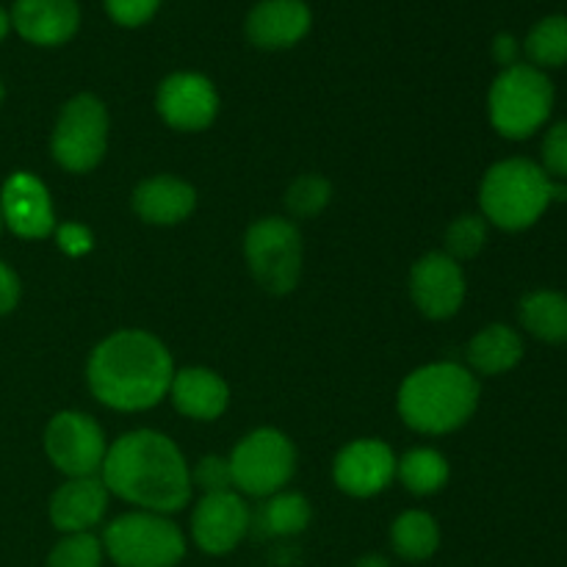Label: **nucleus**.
I'll return each instance as SVG.
<instances>
[{
	"label": "nucleus",
	"mask_w": 567,
	"mask_h": 567,
	"mask_svg": "<svg viewBox=\"0 0 567 567\" xmlns=\"http://www.w3.org/2000/svg\"><path fill=\"white\" fill-rule=\"evenodd\" d=\"M480 382L457 363H432L413 371L399 388L404 424L424 435H446L474 415Z\"/></svg>",
	"instance_id": "obj_3"
},
{
	"label": "nucleus",
	"mask_w": 567,
	"mask_h": 567,
	"mask_svg": "<svg viewBox=\"0 0 567 567\" xmlns=\"http://www.w3.org/2000/svg\"><path fill=\"white\" fill-rule=\"evenodd\" d=\"M3 225L20 238H44L53 233L55 216L50 194L31 172H14L0 192Z\"/></svg>",
	"instance_id": "obj_14"
},
{
	"label": "nucleus",
	"mask_w": 567,
	"mask_h": 567,
	"mask_svg": "<svg viewBox=\"0 0 567 567\" xmlns=\"http://www.w3.org/2000/svg\"><path fill=\"white\" fill-rule=\"evenodd\" d=\"M44 452H48L50 463L66 474L70 480L78 476H94L103 468L105 460V437L97 421L89 419L83 413H66L53 415L44 432Z\"/></svg>",
	"instance_id": "obj_10"
},
{
	"label": "nucleus",
	"mask_w": 567,
	"mask_h": 567,
	"mask_svg": "<svg viewBox=\"0 0 567 567\" xmlns=\"http://www.w3.org/2000/svg\"><path fill=\"white\" fill-rule=\"evenodd\" d=\"M244 252L255 280L271 293H288L302 275V236L288 219H260L244 238Z\"/></svg>",
	"instance_id": "obj_7"
},
{
	"label": "nucleus",
	"mask_w": 567,
	"mask_h": 567,
	"mask_svg": "<svg viewBox=\"0 0 567 567\" xmlns=\"http://www.w3.org/2000/svg\"><path fill=\"white\" fill-rule=\"evenodd\" d=\"M310 31V9L305 0H260L247 17V37L255 48H293Z\"/></svg>",
	"instance_id": "obj_17"
},
{
	"label": "nucleus",
	"mask_w": 567,
	"mask_h": 567,
	"mask_svg": "<svg viewBox=\"0 0 567 567\" xmlns=\"http://www.w3.org/2000/svg\"><path fill=\"white\" fill-rule=\"evenodd\" d=\"M310 524V504L299 493H275L269 502L260 504L249 529L258 537H288L299 535Z\"/></svg>",
	"instance_id": "obj_22"
},
{
	"label": "nucleus",
	"mask_w": 567,
	"mask_h": 567,
	"mask_svg": "<svg viewBox=\"0 0 567 567\" xmlns=\"http://www.w3.org/2000/svg\"><path fill=\"white\" fill-rule=\"evenodd\" d=\"M252 515L236 493H210L194 507L192 535L205 554H230L247 537Z\"/></svg>",
	"instance_id": "obj_13"
},
{
	"label": "nucleus",
	"mask_w": 567,
	"mask_h": 567,
	"mask_svg": "<svg viewBox=\"0 0 567 567\" xmlns=\"http://www.w3.org/2000/svg\"><path fill=\"white\" fill-rule=\"evenodd\" d=\"M332 197V186L319 175H302L291 183L288 188V210L293 216H302V219H310V216L321 214L327 208Z\"/></svg>",
	"instance_id": "obj_29"
},
{
	"label": "nucleus",
	"mask_w": 567,
	"mask_h": 567,
	"mask_svg": "<svg viewBox=\"0 0 567 567\" xmlns=\"http://www.w3.org/2000/svg\"><path fill=\"white\" fill-rule=\"evenodd\" d=\"M11 25L25 42L55 48L70 42L78 33L81 9L75 0H14Z\"/></svg>",
	"instance_id": "obj_16"
},
{
	"label": "nucleus",
	"mask_w": 567,
	"mask_h": 567,
	"mask_svg": "<svg viewBox=\"0 0 567 567\" xmlns=\"http://www.w3.org/2000/svg\"><path fill=\"white\" fill-rule=\"evenodd\" d=\"M197 205V192L186 181L161 175L138 183L133 192V208L150 225H177Z\"/></svg>",
	"instance_id": "obj_19"
},
{
	"label": "nucleus",
	"mask_w": 567,
	"mask_h": 567,
	"mask_svg": "<svg viewBox=\"0 0 567 567\" xmlns=\"http://www.w3.org/2000/svg\"><path fill=\"white\" fill-rule=\"evenodd\" d=\"M524 50L537 70L567 64V17L551 14L537 22L526 37Z\"/></svg>",
	"instance_id": "obj_26"
},
{
	"label": "nucleus",
	"mask_w": 567,
	"mask_h": 567,
	"mask_svg": "<svg viewBox=\"0 0 567 567\" xmlns=\"http://www.w3.org/2000/svg\"><path fill=\"white\" fill-rule=\"evenodd\" d=\"M86 374L94 396L122 413L155 408L175 380L172 354L144 330H120L97 343Z\"/></svg>",
	"instance_id": "obj_2"
},
{
	"label": "nucleus",
	"mask_w": 567,
	"mask_h": 567,
	"mask_svg": "<svg viewBox=\"0 0 567 567\" xmlns=\"http://www.w3.org/2000/svg\"><path fill=\"white\" fill-rule=\"evenodd\" d=\"M233 482L249 496L269 498L288 485L297 468V449L282 432L255 430L230 457Z\"/></svg>",
	"instance_id": "obj_8"
},
{
	"label": "nucleus",
	"mask_w": 567,
	"mask_h": 567,
	"mask_svg": "<svg viewBox=\"0 0 567 567\" xmlns=\"http://www.w3.org/2000/svg\"><path fill=\"white\" fill-rule=\"evenodd\" d=\"M336 485L358 498L377 496L396 476V457L382 441H354L336 457Z\"/></svg>",
	"instance_id": "obj_15"
},
{
	"label": "nucleus",
	"mask_w": 567,
	"mask_h": 567,
	"mask_svg": "<svg viewBox=\"0 0 567 567\" xmlns=\"http://www.w3.org/2000/svg\"><path fill=\"white\" fill-rule=\"evenodd\" d=\"M111 20L122 28H138L153 20L161 0H103Z\"/></svg>",
	"instance_id": "obj_32"
},
{
	"label": "nucleus",
	"mask_w": 567,
	"mask_h": 567,
	"mask_svg": "<svg viewBox=\"0 0 567 567\" xmlns=\"http://www.w3.org/2000/svg\"><path fill=\"white\" fill-rule=\"evenodd\" d=\"M172 402L183 415L197 421L219 419L230 402L225 380L210 369H183L172 380Z\"/></svg>",
	"instance_id": "obj_20"
},
{
	"label": "nucleus",
	"mask_w": 567,
	"mask_h": 567,
	"mask_svg": "<svg viewBox=\"0 0 567 567\" xmlns=\"http://www.w3.org/2000/svg\"><path fill=\"white\" fill-rule=\"evenodd\" d=\"M109 144V111L94 94H78L61 109L53 131V158L70 172H89Z\"/></svg>",
	"instance_id": "obj_9"
},
{
	"label": "nucleus",
	"mask_w": 567,
	"mask_h": 567,
	"mask_svg": "<svg viewBox=\"0 0 567 567\" xmlns=\"http://www.w3.org/2000/svg\"><path fill=\"white\" fill-rule=\"evenodd\" d=\"M491 122L502 136L526 138L540 131L554 109V86L532 64L507 66L491 86Z\"/></svg>",
	"instance_id": "obj_5"
},
{
	"label": "nucleus",
	"mask_w": 567,
	"mask_h": 567,
	"mask_svg": "<svg viewBox=\"0 0 567 567\" xmlns=\"http://www.w3.org/2000/svg\"><path fill=\"white\" fill-rule=\"evenodd\" d=\"M518 39H515L513 33H498V37L493 39V59H496L504 70L518 64Z\"/></svg>",
	"instance_id": "obj_35"
},
{
	"label": "nucleus",
	"mask_w": 567,
	"mask_h": 567,
	"mask_svg": "<svg viewBox=\"0 0 567 567\" xmlns=\"http://www.w3.org/2000/svg\"><path fill=\"white\" fill-rule=\"evenodd\" d=\"M354 567H391V565H388V559L380 557V554H369V557L360 559Z\"/></svg>",
	"instance_id": "obj_36"
},
{
	"label": "nucleus",
	"mask_w": 567,
	"mask_h": 567,
	"mask_svg": "<svg viewBox=\"0 0 567 567\" xmlns=\"http://www.w3.org/2000/svg\"><path fill=\"white\" fill-rule=\"evenodd\" d=\"M468 363L474 371L485 377L504 374V371L515 369L524 358V341L513 327L491 324L468 343Z\"/></svg>",
	"instance_id": "obj_21"
},
{
	"label": "nucleus",
	"mask_w": 567,
	"mask_h": 567,
	"mask_svg": "<svg viewBox=\"0 0 567 567\" xmlns=\"http://www.w3.org/2000/svg\"><path fill=\"white\" fill-rule=\"evenodd\" d=\"M103 565V543L92 532H78L66 535L64 540L55 543L50 551L48 567H100Z\"/></svg>",
	"instance_id": "obj_27"
},
{
	"label": "nucleus",
	"mask_w": 567,
	"mask_h": 567,
	"mask_svg": "<svg viewBox=\"0 0 567 567\" xmlns=\"http://www.w3.org/2000/svg\"><path fill=\"white\" fill-rule=\"evenodd\" d=\"M396 474L410 493L430 496V493H437L449 482V463L435 449H415V452H408L399 460Z\"/></svg>",
	"instance_id": "obj_25"
},
{
	"label": "nucleus",
	"mask_w": 567,
	"mask_h": 567,
	"mask_svg": "<svg viewBox=\"0 0 567 567\" xmlns=\"http://www.w3.org/2000/svg\"><path fill=\"white\" fill-rule=\"evenodd\" d=\"M103 485L144 513H177L192 498V471L166 435L138 430L122 435L105 452Z\"/></svg>",
	"instance_id": "obj_1"
},
{
	"label": "nucleus",
	"mask_w": 567,
	"mask_h": 567,
	"mask_svg": "<svg viewBox=\"0 0 567 567\" xmlns=\"http://www.w3.org/2000/svg\"><path fill=\"white\" fill-rule=\"evenodd\" d=\"M3 94H6V89H3V83H0V103H3Z\"/></svg>",
	"instance_id": "obj_38"
},
{
	"label": "nucleus",
	"mask_w": 567,
	"mask_h": 567,
	"mask_svg": "<svg viewBox=\"0 0 567 567\" xmlns=\"http://www.w3.org/2000/svg\"><path fill=\"white\" fill-rule=\"evenodd\" d=\"M393 551L408 563H424L441 546V529H437L435 518L421 509H410V513L399 515L396 524L391 529Z\"/></svg>",
	"instance_id": "obj_24"
},
{
	"label": "nucleus",
	"mask_w": 567,
	"mask_h": 567,
	"mask_svg": "<svg viewBox=\"0 0 567 567\" xmlns=\"http://www.w3.org/2000/svg\"><path fill=\"white\" fill-rule=\"evenodd\" d=\"M543 172L551 181H567V122H557L543 142Z\"/></svg>",
	"instance_id": "obj_31"
},
{
	"label": "nucleus",
	"mask_w": 567,
	"mask_h": 567,
	"mask_svg": "<svg viewBox=\"0 0 567 567\" xmlns=\"http://www.w3.org/2000/svg\"><path fill=\"white\" fill-rule=\"evenodd\" d=\"M20 302V277L0 260V316L11 313Z\"/></svg>",
	"instance_id": "obj_34"
},
{
	"label": "nucleus",
	"mask_w": 567,
	"mask_h": 567,
	"mask_svg": "<svg viewBox=\"0 0 567 567\" xmlns=\"http://www.w3.org/2000/svg\"><path fill=\"white\" fill-rule=\"evenodd\" d=\"M0 230H3V216H0Z\"/></svg>",
	"instance_id": "obj_39"
},
{
	"label": "nucleus",
	"mask_w": 567,
	"mask_h": 567,
	"mask_svg": "<svg viewBox=\"0 0 567 567\" xmlns=\"http://www.w3.org/2000/svg\"><path fill=\"white\" fill-rule=\"evenodd\" d=\"M9 31H11V14H6V11L0 9V42L9 37Z\"/></svg>",
	"instance_id": "obj_37"
},
{
	"label": "nucleus",
	"mask_w": 567,
	"mask_h": 567,
	"mask_svg": "<svg viewBox=\"0 0 567 567\" xmlns=\"http://www.w3.org/2000/svg\"><path fill=\"white\" fill-rule=\"evenodd\" d=\"M410 293L426 319H449L463 308L465 275L446 252H430L410 271Z\"/></svg>",
	"instance_id": "obj_12"
},
{
	"label": "nucleus",
	"mask_w": 567,
	"mask_h": 567,
	"mask_svg": "<svg viewBox=\"0 0 567 567\" xmlns=\"http://www.w3.org/2000/svg\"><path fill=\"white\" fill-rule=\"evenodd\" d=\"M487 241V225L482 216H460L446 230V255L452 260H471L482 252Z\"/></svg>",
	"instance_id": "obj_28"
},
{
	"label": "nucleus",
	"mask_w": 567,
	"mask_h": 567,
	"mask_svg": "<svg viewBox=\"0 0 567 567\" xmlns=\"http://www.w3.org/2000/svg\"><path fill=\"white\" fill-rule=\"evenodd\" d=\"M59 247L64 249L66 255H83L92 249V233L83 225H61L59 230Z\"/></svg>",
	"instance_id": "obj_33"
},
{
	"label": "nucleus",
	"mask_w": 567,
	"mask_h": 567,
	"mask_svg": "<svg viewBox=\"0 0 567 567\" xmlns=\"http://www.w3.org/2000/svg\"><path fill=\"white\" fill-rule=\"evenodd\" d=\"M567 183L551 181L535 161L507 158L491 166L482 181L480 203L485 219L504 230H526L551 203H565Z\"/></svg>",
	"instance_id": "obj_4"
},
{
	"label": "nucleus",
	"mask_w": 567,
	"mask_h": 567,
	"mask_svg": "<svg viewBox=\"0 0 567 567\" xmlns=\"http://www.w3.org/2000/svg\"><path fill=\"white\" fill-rule=\"evenodd\" d=\"M103 548L116 567H175L186 557V537L155 513H127L105 526Z\"/></svg>",
	"instance_id": "obj_6"
},
{
	"label": "nucleus",
	"mask_w": 567,
	"mask_h": 567,
	"mask_svg": "<svg viewBox=\"0 0 567 567\" xmlns=\"http://www.w3.org/2000/svg\"><path fill=\"white\" fill-rule=\"evenodd\" d=\"M158 114L175 131H205L216 120L219 94L199 72H175L158 86Z\"/></svg>",
	"instance_id": "obj_11"
},
{
	"label": "nucleus",
	"mask_w": 567,
	"mask_h": 567,
	"mask_svg": "<svg viewBox=\"0 0 567 567\" xmlns=\"http://www.w3.org/2000/svg\"><path fill=\"white\" fill-rule=\"evenodd\" d=\"M109 509V487L97 476H78L61 485L50 498V520L64 535L89 532Z\"/></svg>",
	"instance_id": "obj_18"
},
{
	"label": "nucleus",
	"mask_w": 567,
	"mask_h": 567,
	"mask_svg": "<svg viewBox=\"0 0 567 567\" xmlns=\"http://www.w3.org/2000/svg\"><path fill=\"white\" fill-rule=\"evenodd\" d=\"M520 324L546 343L567 341V297L557 291H535L520 302Z\"/></svg>",
	"instance_id": "obj_23"
},
{
	"label": "nucleus",
	"mask_w": 567,
	"mask_h": 567,
	"mask_svg": "<svg viewBox=\"0 0 567 567\" xmlns=\"http://www.w3.org/2000/svg\"><path fill=\"white\" fill-rule=\"evenodd\" d=\"M192 485L199 487L205 496H210V493H230L233 487H236L230 460L203 457L197 463V468L192 471Z\"/></svg>",
	"instance_id": "obj_30"
}]
</instances>
